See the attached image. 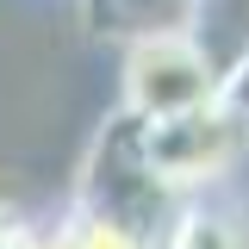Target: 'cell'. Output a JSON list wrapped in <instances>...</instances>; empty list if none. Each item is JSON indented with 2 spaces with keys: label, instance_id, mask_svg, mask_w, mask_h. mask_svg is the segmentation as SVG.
<instances>
[{
  "label": "cell",
  "instance_id": "obj_1",
  "mask_svg": "<svg viewBox=\"0 0 249 249\" xmlns=\"http://www.w3.org/2000/svg\"><path fill=\"white\" fill-rule=\"evenodd\" d=\"M218 100L212 56L187 31H143L124 56V106L137 119H175Z\"/></svg>",
  "mask_w": 249,
  "mask_h": 249
},
{
  "label": "cell",
  "instance_id": "obj_2",
  "mask_svg": "<svg viewBox=\"0 0 249 249\" xmlns=\"http://www.w3.org/2000/svg\"><path fill=\"white\" fill-rule=\"evenodd\" d=\"M137 156H143V175L156 187H206L237 156V124L224 119L218 100L193 106V112H175V119H143Z\"/></svg>",
  "mask_w": 249,
  "mask_h": 249
},
{
  "label": "cell",
  "instance_id": "obj_3",
  "mask_svg": "<svg viewBox=\"0 0 249 249\" xmlns=\"http://www.w3.org/2000/svg\"><path fill=\"white\" fill-rule=\"evenodd\" d=\"M162 249H249V231H243L237 212L193 199V206L168 224V243H162Z\"/></svg>",
  "mask_w": 249,
  "mask_h": 249
},
{
  "label": "cell",
  "instance_id": "obj_4",
  "mask_svg": "<svg viewBox=\"0 0 249 249\" xmlns=\"http://www.w3.org/2000/svg\"><path fill=\"white\" fill-rule=\"evenodd\" d=\"M69 224H75V249H156L150 231L112 206H81V212H69Z\"/></svg>",
  "mask_w": 249,
  "mask_h": 249
},
{
  "label": "cell",
  "instance_id": "obj_5",
  "mask_svg": "<svg viewBox=\"0 0 249 249\" xmlns=\"http://www.w3.org/2000/svg\"><path fill=\"white\" fill-rule=\"evenodd\" d=\"M0 249H75V224L62 218H25L19 206H0Z\"/></svg>",
  "mask_w": 249,
  "mask_h": 249
}]
</instances>
